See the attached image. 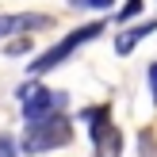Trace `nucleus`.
<instances>
[{"label": "nucleus", "mask_w": 157, "mask_h": 157, "mask_svg": "<svg viewBox=\"0 0 157 157\" xmlns=\"http://www.w3.org/2000/svg\"><path fill=\"white\" fill-rule=\"evenodd\" d=\"M73 142V119L69 115H50V119L27 123V134H23V153H50L61 146Z\"/></svg>", "instance_id": "f257e3e1"}, {"label": "nucleus", "mask_w": 157, "mask_h": 157, "mask_svg": "<svg viewBox=\"0 0 157 157\" xmlns=\"http://www.w3.org/2000/svg\"><path fill=\"white\" fill-rule=\"evenodd\" d=\"M100 35H104V19H100V23H84V27L69 31V35L61 38L58 46H50L46 54H38V58L31 61V69H27V73H31V81H38L42 73H50L54 65H61V61H65L69 54H77L84 42H92V38H100Z\"/></svg>", "instance_id": "f03ea898"}, {"label": "nucleus", "mask_w": 157, "mask_h": 157, "mask_svg": "<svg viewBox=\"0 0 157 157\" xmlns=\"http://www.w3.org/2000/svg\"><path fill=\"white\" fill-rule=\"evenodd\" d=\"M84 119L92 123V157H123V134L111 123V107L100 104L84 111Z\"/></svg>", "instance_id": "7ed1b4c3"}, {"label": "nucleus", "mask_w": 157, "mask_h": 157, "mask_svg": "<svg viewBox=\"0 0 157 157\" xmlns=\"http://www.w3.org/2000/svg\"><path fill=\"white\" fill-rule=\"evenodd\" d=\"M19 100H23V119H27V123H38V119H50V115L61 111L65 92L46 88L42 81H31V84H23V88H19Z\"/></svg>", "instance_id": "20e7f679"}, {"label": "nucleus", "mask_w": 157, "mask_h": 157, "mask_svg": "<svg viewBox=\"0 0 157 157\" xmlns=\"http://www.w3.org/2000/svg\"><path fill=\"white\" fill-rule=\"evenodd\" d=\"M46 15L38 12H27V15H12V12H0V38L4 35H15V31H35V27H46Z\"/></svg>", "instance_id": "39448f33"}, {"label": "nucleus", "mask_w": 157, "mask_h": 157, "mask_svg": "<svg viewBox=\"0 0 157 157\" xmlns=\"http://www.w3.org/2000/svg\"><path fill=\"white\" fill-rule=\"evenodd\" d=\"M157 31V19H146V23H138L134 31H123L119 38H115V54H130L138 46V38H146V35H153Z\"/></svg>", "instance_id": "423d86ee"}, {"label": "nucleus", "mask_w": 157, "mask_h": 157, "mask_svg": "<svg viewBox=\"0 0 157 157\" xmlns=\"http://www.w3.org/2000/svg\"><path fill=\"white\" fill-rule=\"evenodd\" d=\"M138 12H142V0H127V4H123V12H119V19L127 23V19H134Z\"/></svg>", "instance_id": "0eeeda50"}, {"label": "nucleus", "mask_w": 157, "mask_h": 157, "mask_svg": "<svg viewBox=\"0 0 157 157\" xmlns=\"http://www.w3.org/2000/svg\"><path fill=\"white\" fill-rule=\"evenodd\" d=\"M0 157H19V146H15V142H12L8 134L0 138Z\"/></svg>", "instance_id": "6e6552de"}, {"label": "nucleus", "mask_w": 157, "mask_h": 157, "mask_svg": "<svg viewBox=\"0 0 157 157\" xmlns=\"http://www.w3.org/2000/svg\"><path fill=\"white\" fill-rule=\"evenodd\" d=\"M73 8H111V0H69Z\"/></svg>", "instance_id": "1a4fd4ad"}, {"label": "nucleus", "mask_w": 157, "mask_h": 157, "mask_svg": "<svg viewBox=\"0 0 157 157\" xmlns=\"http://www.w3.org/2000/svg\"><path fill=\"white\" fill-rule=\"evenodd\" d=\"M142 157H153V134L142 130Z\"/></svg>", "instance_id": "9d476101"}, {"label": "nucleus", "mask_w": 157, "mask_h": 157, "mask_svg": "<svg viewBox=\"0 0 157 157\" xmlns=\"http://www.w3.org/2000/svg\"><path fill=\"white\" fill-rule=\"evenodd\" d=\"M150 92H153V104H157V61L150 65Z\"/></svg>", "instance_id": "9b49d317"}]
</instances>
